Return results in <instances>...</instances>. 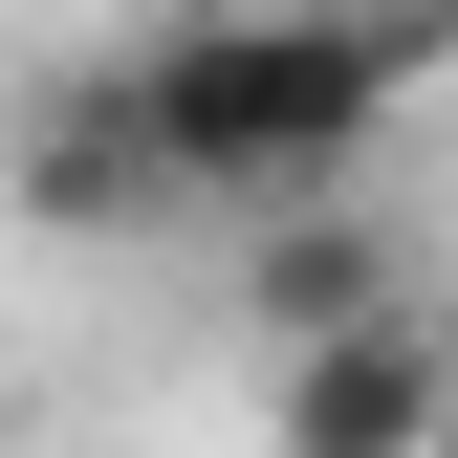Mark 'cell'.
<instances>
[{"label": "cell", "instance_id": "1", "mask_svg": "<svg viewBox=\"0 0 458 458\" xmlns=\"http://www.w3.org/2000/svg\"><path fill=\"white\" fill-rule=\"evenodd\" d=\"M393 88H415V44L350 22V0H197V22L131 66L153 153H175V197H218V218L350 197V153L393 131Z\"/></svg>", "mask_w": 458, "mask_h": 458}, {"label": "cell", "instance_id": "5", "mask_svg": "<svg viewBox=\"0 0 458 458\" xmlns=\"http://www.w3.org/2000/svg\"><path fill=\"white\" fill-rule=\"evenodd\" d=\"M437 458H458V437H437Z\"/></svg>", "mask_w": 458, "mask_h": 458}, {"label": "cell", "instance_id": "3", "mask_svg": "<svg viewBox=\"0 0 458 458\" xmlns=\"http://www.w3.org/2000/svg\"><path fill=\"white\" fill-rule=\"evenodd\" d=\"M371 306H393L371 218H350V197H284V218H262V327H284V350H327V327H371Z\"/></svg>", "mask_w": 458, "mask_h": 458}, {"label": "cell", "instance_id": "4", "mask_svg": "<svg viewBox=\"0 0 458 458\" xmlns=\"http://www.w3.org/2000/svg\"><path fill=\"white\" fill-rule=\"evenodd\" d=\"M350 22H393V44H415V66H437V44H458V0H350Z\"/></svg>", "mask_w": 458, "mask_h": 458}, {"label": "cell", "instance_id": "2", "mask_svg": "<svg viewBox=\"0 0 458 458\" xmlns=\"http://www.w3.org/2000/svg\"><path fill=\"white\" fill-rule=\"evenodd\" d=\"M437 437H458V327L371 306L327 350H284V458H437Z\"/></svg>", "mask_w": 458, "mask_h": 458}]
</instances>
